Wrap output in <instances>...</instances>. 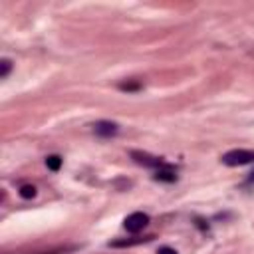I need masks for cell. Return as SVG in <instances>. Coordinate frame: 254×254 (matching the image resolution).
<instances>
[{
    "label": "cell",
    "instance_id": "obj_3",
    "mask_svg": "<svg viewBox=\"0 0 254 254\" xmlns=\"http://www.w3.org/2000/svg\"><path fill=\"white\" fill-rule=\"evenodd\" d=\"M131 159L137 163V165H143V167H149V169H163L167 167V163L159 157H153L149 153H143V151H131Z\"/></svg>",
    "mask_w": 254,
    "mask_h": 254
},
{
    "label": "cell",
    "instance_id": "obj_2",
    "mask_svg": "<svg viewBox=\"0 0 254 254\" xmlns=\"http://www.w3.org/2000/svg\"><path fill=\"white\" fill-rule=\"evenodd\" d=\"M149 224V214L147 212H131L125 220H123V226H125V230L127 232H131V234H137L139 230H143L145 226Z\"/></svg>",
    "mask_w": 254,
    "mask_h": 254
},
{
    "label": "cell",
    "instance_id": "obj_9",
    "mask_svg": "<svg viewBox=\"0 0 254 254\" xmlns=\"http://www.w3.org/2000/svg\"><path fill=\"white\" fill-rule=\"evenodd\" d=\"M12 67H14L12 60L2 58V60H0V77H2V79H6V77H8V73L12 71Z\"/></svg>",
    "mask_w": 254,
    "mask_h": 254
},
{
    "label": "cell",
    "instance_id": "obj_6",
    "mask_svg": "<svg viewBox=\"0 0 254 254\" xmlns=\"http://www.w3.org/2000/svg\"><path fill=\"white\" fill-rule=\"evenodd\" d=\"M155 236H143V238H121V240H113L109 242V246L113 248H129V246H135V244H143V242H149L153 240Z\"/></svg>",
    "mask_w": 254,
    "mask_h": 254
},
{
    "label": "cell",
    "instance_id": "obj_5",
    "mask_svg": "<svg viewBox=\"0 0 254 254\" xmlns=\"http://www.w3.org/2000/svg\"><path fill=\"white\" fill-rule=\"evenodd\" d=\"M153 179L159 181V183H175L179 177H177V171H175L171 165H167V167H163V169H157V171L153 173Z\"/></svg>",
    "mask_w": 254,
    "mask_h": 254
},
{
    "label": "cell",
    "instance_id": "obj_7",
    "mask_svg": "<svg viewBox=\"0 0 254 254\" xmlns=\"http://www.w3.org/2000/svg\"><path fill=\"white\" fill-rule=\"evenodd\" d=\"M117 87H119L121 91L131 93V91H139V89L143 87V83H141V81H137V79H127V81H121Z\"/></svg>",
    "mask_w": 254,
    "mask_h": 254
},
{
    "label": "cell",
    "instance_id": "obj_8",
    "mask_svg": "<svg viewBox=\"0 0 254 254\" xmlns=\"http://www.w3.org/2000/svg\"><path fill=\"white\" fill-rule=\"evenodd\" d=\"M62 163H64V159L60 157V155H48L46 157V167L50 169V171H60L62 169Z\"/></svg>",
    "mask_w": 254,
    "mask_h": 254
},
{
    "label": "cell",
    "instance_id": "obj_13",
    "mask_svg": "<svg viewBox=\"0 0 254 254\" xmlns=\"http://www.w3.org/2000/svg\"><path fill=\"white\" fill-rule=\"evenodd\" d=\"M252 183H254V171H252V173L248 175V179H246V185H252Z\"/></svg>",
    "mask_w": 254,
    "mask_h": 254
},
{
    "label": "cell",
    "instance_id": "obj_10",
    "mask_svg": "<svg viewBox=\"0 0 254 254\" xmlns=\"http://www.w3.org/2000/svg\"><path fill=\"white\" fill-rule=\"evenodd\" d=\"M20 196L22 198H34L36 196V187L34 185H22L20 187Z\"/></svg>",
    "mask_w": 254,
    "mask_h": 254
},
{
    "label": "cell",
    "instance_id": "obj_1",
    "mask_svg": "<svg viewBox=\"0 0 254 254\" xmlns=\"http://www.w3.org/2000/svg\"><path fill=\"white\" fill-rule=\"evenodd\" d=\"M220 161L228 167H242V165H250L254 163V151L250 149H232L228 153H224L220 157Z\"/></svg>",
    "mask_w": 254,
    "mask_h": 254
},
{
    "label": "cell",
    "instance_id": "obj_11",
    "mask_svg": "<svg viewBox=\"0 0 254 254\" xmlns=\"http://www.w3.org/2000/svg\"><path fill=\"white\" fill-rule=\"evenodd\" d=\"M77 246H58L54 250H46V252H36V254H67V252H73Z\"/></svg>",
    "mask_w": 254,
    "mask_h": 254
},
{
    "label": "cell",
    "instance_id": "obj_4",
    "mask_svg": "<svg viewBox=\"0 0 254 254\" xmlns=\"http://www.w3.org/2000/svg\"><path fill=\"white\" fill-rule=\"evenodd\" d=\"M93 131H95L97 137L109 139V137H115V135H117L119 127H117V123H113V121H97V123H93Z\"/></svg>",
    "mask_w": 254,
    "mask_h": 254
},
{
    "label": "cell",
    "instance_id": "obj_12",
    "mask_svg": "<svg viewBox=\"0 0 254 254\" xmlns=\"http://www.w3.org/2000/svg\"><path fill=\"white\" fill-rule=\"evenodd\" d=\"M157 254H179L175 248H171V246H161L159 250H157Z\"/></svg>",
    "mask_w": 254,
    "mask_h": 254
}]
</instances>
